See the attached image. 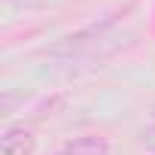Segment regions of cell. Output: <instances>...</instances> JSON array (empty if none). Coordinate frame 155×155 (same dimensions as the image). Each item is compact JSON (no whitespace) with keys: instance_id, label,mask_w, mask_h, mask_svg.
Returning <instances> with one entry per match:
<instances>
[{"instance_id":"7a4b0ae2","label":"cell","mask_w":155,"mask_h":155,"mask_svg":"<svg viewBox=\"0 0 155 155\" xmlns=\"http://www.w3.org/2000/svg\"><path fill=\"white\" fill-rule=\"evenodd\" d=\"M61 155H110V143H107V137H97V134L76 137L61 149Z\"/></svg>"},{"instance_id":"3957f363","label":"cell","mask_w":155,"mask_h":155,"mask_svg":"<svg viewBox=\"0 0 155 155\" xmlns=\"http://www.w3.org/2000/svg\"><path fill=\"white\" fill-rule=\"evenodd\" d=\"M146 140H149V143H155V125H152V128L146 131Z\"/></svg>"},{"instance_id":"6da1fadb","label":"cell","mask_w":155,"mask_h":155,"mask_svg":"<svg viewBox=\"0 0 155 155\" xmlns=\"http://www.w3.org/2000/svg\"><path fill=\"white\" fill-rule=\"evenodd\" d=\"M0 149H3V155H34L37 137L28 128H6L3 140H0Z\"/></svg>"}]
</instances>
